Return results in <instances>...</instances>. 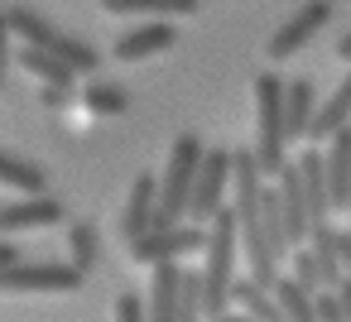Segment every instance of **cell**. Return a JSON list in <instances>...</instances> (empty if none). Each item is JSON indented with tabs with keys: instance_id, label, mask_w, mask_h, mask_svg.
<instances>
[{
	"instance_id": "obj_16",
	"label": "cell",
	"mask_w": 351,
	"mask_h": 322,
	"mask_svg": "<svg viewBox=\"0 0 351 322\" xmlns=\"http://www.w3.org/2000/svg\"><path fill=\"white\" fill-rule=\"evenodd\" d=\"M15 63H20L29 77H39V87H63V92H68V87H73V77H77L63 58H53L49 49H34V44H25V49L15 53Z\"/></svg>"
},
{
	"instance_id": "obj_8",
	"label": "cell",
	"mask_w": 351,
	"mask_h": 322,
	"mask_svg": "<svg viewBox=\"0 0 351 322\" xmlns=\"http://www.w3.org/2000/svg\"><path fill=\"white\" fill-rule=\"evenodd\" d=\"M327 20H332V0H308V5H298V10L274 29V39H269V63H274V58H293Z\"/></svg>"
},
{
	"instance_id": "obj_33",
	"label": "cell",
	"mask_w": 351,
	"mask_h": 322,
	"mask_svg": "<svg viewBox=\"0 0 351 322\" xmlns=\"http://www.w3.org/2000/svg\"><path fill=\"white\" fill-rule=\"evenodd\" d=\"M346 212H351V202H346ZM346 231H351V216H346Z\"/></svg>"
},
{
	"instance_id": "obj_5",
	"label": "cell",
	"mask_w": 351,
	"mask_h": 322,
	"mask_svg": "<svg viewBox=\"0 0 351 322\" xmlns=\"http://www.w3.org/2000/svg\"><path fill=\"white\" fill-rule=\"evenodd\" d=\"M231 173H236V149H207V159L197 169V183H193V202H188L193 226H212L217 221V212L226 207Z\"/></svg>"
},
{
	"instance_id": "obj_22",
	"label": "cell",
	"mask_w": 351,
	"mask_h": 322,
	"mask_svg": "<svg viewBox=\"0 0 351 322\" xmlns=\"http://www.w3.org/2000/svg\"><path fill=\"white\" fill-rule=\"evenodd\" d=\"M274 298L284 308V322H317V293H308L293 274H284L274 284Z\"/></svg>"
},
{
	"instance_id": "obj_17",
	"label": "cell",
	"mask_w": 351,
	"mask_h": 322,
	"mask_svg": "<svg viewBox=\"0 0 351 322\" xmlns=\"http://www.w3.org/2000/svg\"><path fill=\"white\" fill-rule=\"evenodd\" d=\"M231 303L241 308V312H250L255 322H284V308H279V298H274V288H265L260 279H236V288H231Z\"/></svg>"
},
{
	"instance_id": "obj_15",
	"label": "cell",
	"mask_w": 351,
	"mask_h": 322,
	"mask_svg": "<svg viewBox=\"0 0 351 322\" xmlns=\"http://www.w3.org/2000/svg\"><path fill=\"white\" fill-rule=\"evenodd\" d=\"M284 116H289V140H308V130H313V121H317V92H313V77L289 82V92H284Z\"/></svg>"
},
{
	"instance_id": "obj_32",
	"label": "cell",
	"mask_w": 351,
	"mask_h": 322,
	"mask_svg": "<svg viewBox=\"0 0 351 322\" xmlns=\"http://www.w3.org/2000/svg\"><path fill=\"white\" fill-rule=\"evenodd\" d=\"M337 58H346V63H351V34H346V39L337 44Z\"/></svg>"
},
{
	"instance_id": "obj_20",
	"label": "cell",
	"mask_w": 351,
	"mask_h": 322,
	"mask_svg": "<svg viewBox=\"0 0 351 322\" xmlns=\"http://www.w3.org/2000/svg\"><path fill=\"white\" fill-rule=\"evenodd\" d=\"M202 0H101L106 15H154V20H183L197 15Z\"/></svg>"
},
{
	"instance_id": "obj_11",
	"label": "cell",
	"mask_w": 351,
	"mask_h": 322,
	"mask_svg": "<svg viewBox=\"0 0 351 322\" xmlns=\"http://www.w3.org/2000/svg\"><path fill=\"white\" fill-rule=\"evenodd\" d=\"M173 44H178V29L169 20H154V25H140L125 39H116V58L121 63H145V58H154V53H164Z\"/></svg>"
},
{
	"instance_id": "obj_21",
	"label": "cell",
	"mask_w": 351,
	"mask_h": 322,
	"mask_svg": "<svg viewBox=\"0 0 351 322\" xmlns=\"http://www.w3.org/2000/svg\"><path fill=\"white\" fill-rule=\"evenodd\" d=\"M0 183L15 188V193H25V197H49V193H44V188H49L44 164H29V159H20V154H0Z\"/></svg>"
},
{
	"instance_id": "obj_13",
	"label": "cell",
	"mask_w": 351,
	"mask_h": 322,
	"mask_svg": "<svg viewBox=\"0 0 351 322\" xmlns=\"http://www.w3.org/2000/svg\"><path fill=\"white\" fill-rule=\"evenodd\" d=\"M327 188H332V207L346 212L351 202V125H341L332 140H327Z\"/></svg>"
},
{
	"instance_id": "obj_12",
	"label": "cell",
	"mask_w": 351,
	"mask_h": 322,
	"mask_svg": "<svg viewBox=\"0 0 351 322\" xmlns=\"http://www.w3.org/2000/svg\"><path fill=\"white\" fill-rule=\"evenodd\" d=\"M63 221V207L53 197H25V202H10L0 207V231L15 236V231H44V226H58Z\"/></svg>"
},
{
	"instance_id": "obj_7",
	"label": "cell",
	"mask_w": 351,
	"mask_h": 322,
	"mask_svg": "<svg viewBox=\"0 0 351 322\" xmlns=\"http://www.w3.org/2000/svg\"><path fill=\"white\" fill-rule=\"evenodd\" d=\"M197 245H207V231L202 226H169V231H149L145 240H135L130 255H135V264L154 269V264H178V255L183 250H197Z\"/></svg>"
},
{
	"instance_id": "obj_29",
	"label": "cell",
	"mask_w": 351,
	"mask_h": 322,
	"mask_svg": "<svg viewBox=\"0 0 351 322\" xmlns=\"http://www.w3.org/2000/svg\"><path fill=\"white\" fill-rule=\"evenodd\" d=\"M39 97H44V106H49V111H58V106L68 101V92H63V87H44Z\"/></svg>"
},
{
	"instance_id": "obj_31",
	"label": "cell",
	"mask_w": 351,
	"mask_h": 322,
	"mask_svg": "<svg viewBox=\"0 0 351 322\" xmlns=\"http://www.w3.org/2000/svg\"><path fill=\"white\" fill-rule=\"evenodd\" d=\"M337 293H341V303H346V322H351V279H341Z\"/></svg>"
},
{
	"instance_id": "obj_3",
	"label": "cell",
	"mask_w": 351,
	"mask_h": 322,
	"mask_svg": "<svg viewBox=\"0 0 351 322\" xmlns=\"http://www.w3.org/2000/svg\"><path fill=\"white\" fill-rule=\"evenodd\" d=\"M236 240H241V216H236V207H221L217 221L207 226V264H202L207 317L226 312V303H231V288H236Z\"/></svg>"
},
{
	"instance_id": "obj_4",
	"label": "cell",
	"mask_w": 351,
	"mask_h": 322,
	"mask_svg": "<svg viewBox=\"0 0 351 322\" xmlns=\"http://www.w3.org/2000/svg\"><path fill=\"white\" fill-rule=\"evenodd\" d=\"M5 20H10V29H15L25 44H34V49H49V53H53V58H63L73 73H97V63H101V58H97L87 44L68 39L63 29H53L44 15H34V10H25V5H15Z\"/></svg>"
},
{
	"instance_id": "obj_24",
	"label": "cell",
	"mask_w": 351,
	"mask_h": 322,
	"mask_svg": "<svg viewBox=\"0 0 351 322\" xmlns=\"http://www.w3.org/2000/svg\"><path fill=\"white\" fill-rule=\"evenodd\" d=\"M289 274H293L308 293H322V288H327V284H322V269H317L313 245H293V255H289Z\"/></svg>"
},
{
	"instance_id": "obj_23",
	"label": "cell",
	"mask_w": 351,
	"mask_h": 322,
	"mask_svg": "<svg viewBox=\"0 0 351 322\" xmlns=\"http://www.w3.org/2000/svg\"><path fill=\"white\" fill-rule=\"evenodd\" d=\"M68 250H73L68 264H77L82 274H92V269H97V255H101L97 226H92V221H73V226H68Z\"/></svg>"
},
{
	"instance_id": "obj_14",
	"label": "cell",
	"mask_w": 351,
	"mask_h": 322,
	"mask_svg": "<svg viewBox=\"0 0 351 322\" xmlns=\"http://www.w3.org/2000/svg\"><path fill=\"white\" fill-rule=\"evenodd\" d=\"M308 245H313V255H317L322 284H327V288H337V284L346 279V264H341V226L317 221V226H313V236H308Z\"/></svg>"
},
{
	"instance_id": "obj_26",
	"label": "cell",
	"mask_w": 351,
	"mask_h": 322,
	"mask_svg": "<svg viewBox=\"0 0 351 322\" xmlns=\"http://www.w3.org/2000/svg\"><path fill=\"white\" fill-rule=\"evenodd\" d=\"M111 322H149L145 298H140V293H116V312H111Z\"/></svg>"
},
{
	"instance_id": "obj_9",
	"label": "cell",
	"mask_w": 351,
	"mask_h": 322,
	"mask_svg": "<svg viewBox=\"0 0 351 322\" xmlns=\"http://www.w3.org/2000/svg\"><path fill=\"white\" fill-rule=\"evenodd\" d=\"M154 221H159V188H154V173H140L135 188H130V197H125V207H121L116 226H121L125 245H135V240H145L154 231Z\"/></svg>"
},
{
	"instance_id": "obj_30",
	"label": "cell",
	"mask_w": 351,
	"mask_h": 322,
	"mask_svg": "<svg viewBox=\"0 0 351 322\" xmlns=\"http://www.w3.org/2000/svg\"><path fill=\"white\" fill-rule=\"evenodd\" d=\"M207 322H255V317H250V312H241V308H236V312H217V317H207Z\"/></svg>"
},
{
	"instance_id": "obj_10",
	"label": "cell",
	"mask_w": 351,
	"mask_h": 322,
	"mask_svg": "<svg viewBox=\"0 0 351 322\" xmlns=\"http://www.w3.org/2000/svg\"><path fill=\"white\" fill-rule=\"evenodd\" d=\"M178 288H183V264H154L149 269V298H145L149 322H183Z\"/></svg>"
},
{
	"instance_id": "obj_28",
	"label": "cell",
	"mask_w": 351,
	"mask_h": 322,
	"mask_svg": "<svg viewBox=\"0 0 351 322\" xmlns=\"http://www.w3.org/2000/svg\"><path fill=\"white\" fill-rule=\"evenodd\" d=\"M15 264H25L20 260V245L15 240H0V269H15Z\"/></svg>"
},
{
	"instance_id": "obj_25",
	"label": "cell",
	"mask_w": 351,
	"mask_h": 322,
	"mask_svg": "<svg viewBox=\"0 0 351 322\" xmlns=\"http://www.w3.org/2000/svg\"><path fill=\"white\" fill-rule=\"evenodd\" d=\"M87 111L92 116H121L125 111V87H111V82H97V87H87Z\"/></svg>"
},
{
	"instance_id": "obj_19",
	"label": "cell",
	"mask_w": 351,
	"mask_h": 322,
	"mask_svg": "<svg viewBox=\"0 0 351 322\" xmlns=\"http://www.w3.org/2000/svg\"><path fill=\"white\" fill-rule=\"evenodd\" d=\"M341 125H351V73H346L341 87L317 106V121H313V130H308V145H313V140H332Z\"/></svg>"
},
{
	"instance_id": "obj_1",
	"label": "cell",
	"mask_w": 351,
	"mask_h": 322,
	"mask_svg": "<svg viewBox=\"0 0 351 322\" xmlns=\"http://www.w3.org/2000/svg\"><path fill=\"white\" fill-rule=\"evenodd\" d=\"M284 92H289V82H279L274 73L255 77V159H260L265 178H279L289 169V159H284V145H289Z\"/></svg>"
},
{
	"instance_id": "obj_18",
	"label": "cell",
	"mask_w": 351,
	"mask_h": 322,
	"mask_svg": "<svg viewBox=\"0 0 351 322\" xmlns=\"http://www.w3.org/2000/svg\"><path fill=\"white\" fill-rule=\"evenodd\" d=\"M298 169H303V188H308L313 226H317V221H327V212H337V207H332V188H327V159H322L317 149H308V154L298 159Z\"/></svg>"
},
{
	"instance_id": "obj_27",
	"label": "cell",
	"mask_w": 351,
	"mask_h": 322,
	"mask_svg": "<svg viewBox=\"0 0 351 322\" xmlns=\"http://www.w3.org/2000/svg\"><path fill=\"white\" fill-rule=\"evenodd\" d=\"M317 322H346V303L337 288H322L317 293Z\"/></svg>"
},
{
	"instance_id": "obj_2",
	"label": "cell",
	"mask_w": 351,
	"mask_h": 322,
	"mask_svg": "<svg viewBox=\"0 0 351 322\" xmlns=\"http://www.w3.org/2000/svg\"><path fill=\"white\" fill-rule=\"evenodd\" d=\"M202 159H207V149H202V135L183 130V135L173 140V149H169V169H164V178H159V221H154V231L183 226Z\"/></svg>"
},
{
	"instance_id": "obj_6",
	"label": "cell",
	"mask_w": 351,
	"mask_h": 322,
	"mask_svg": "<svg viewBox=\"0 0 351 322\" xmlns=\"http://www.w3.org/2000/svg\"><path fill=\"white\" fill-rule=\"evenodd\" d=\"M82 279L87 274L77 264H53V260L0 269V288H5V293H77Z\"/></svg>"
}]
</instances>
